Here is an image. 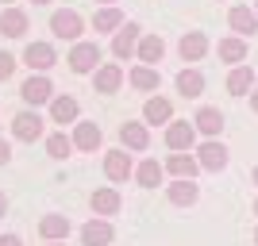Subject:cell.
I'll return each mask as SVG.
<instances>
[{
    "instance_id": "8d00e7d4",
    "label": "cell",
    "mask_w": 258,
    "mask_h": 246,
    "mask_svg": "<svg viewBox=\"0 0 258 246\" xmlns=\"http://www.w3.org/2000/svg\"><path fill=\"white\" fill-rule=\"evenodd\" d=\"M250 181H254V185H258V166H254V170H250Z\"/></svg>"
},
{
    "instance_id": "d6986e66",
    "label": "cell",
    "mask_w": 258,
    "mask_h": 246,
    "mask_svg": "<svg viewBox=\"0 0 258 246\" xmlns=\"http://www.w3.org/2000/svg\"><path fill=\"white\" fill-rule=\"evenodd\" d=\"M143 123H166L170 127L173 123V100H166V97H151L147 104H143Z\"/></svg>"
},
{
    "instance_id": "484cf974",
    "label": "cell",
    "mask_w": 258,
    "mask_h": 246,
    "mask_svg": "<svg viewBox=\"0 0 258 246\" xmlns=\"http://www.w3.org/2000/svg\"><path fill=\"white\" fill-rule=\"evenodd\" d=\"M173 85H177V93H181L185 100H197L205 93V73H201V69H181Z\"/></svg>"
},
{
    "instance_id": "e575fe53",
    "label": "cell",
    "mask_w": 258,
    "mask_h": 246,
    "mask_svg": "<svg viewBox=\"0 0 258 246\" xmlns=\"http://www.w3.org/2000/svg\"><path fill=\"white\" fill-rule=\"evenodd\" d=\"M4 215H8V196L0 193V219H4Z\"/></svg>"
},
{
    "instance_id": "7402d4cb",
    "label": "cell",
    "mask_w": 258,
    "mask_h": 246,
    "mask_svg": "<svg viewBox=\"0 0 258 246\" xmlns=\"http://www.w3.org/2000/svg\"><path fill=\"white\" fill-rule=\"evenodd\" d=\"M177 50H181L185 62H201V58L208 54V39H205V31H185V35H181V43H177Z\"/></svg>"
},
{
    "instance_id": "74e56055",
    "label": "cell",
    "mask_w": 258,
    "mask_h": 246,
    "mask_svg": "<svg viewBox=\"0 0 258 246\" xmlns=\"http://www.w3.org/2000/svg\"><path fill=\"white\" fill-rule=\"evenodd\" d=\"M97 4H104V8H112V4H116V0H97Z\"/></svg>"
},
{
    "instance_id": "3957f363",
    "label": "cell",
    "mask_w": 258,
    "mask_h": 246,
    "mask_svg": "<svg viewBox=\"0 0 258 246\" xmlns=\"http://www.w3.org/2000/svg\"><path fill=\"white\" fill-rule=\"evenodd\" d=\"M20 97L27 108H39V104H50L54 100V85H50V77L46 73H31L27 81L20 85Z\"/></svg>"
},
{
    "instance_id": "4dcf8cb0",
    "label": "cell",
    "mask_w": 258,
    "mask_h": 246,
    "mask_svg": "<svg viewBox=\"0 0 258 246\" xmlns=\"http://www.w3.org/2000/svg\"><path fill=\"white\" fill-rule=\"evenodd\" d=\"M123 27V12L119 8H100L93 16V31H119Z\"/></svg>"
},
{
    "instance_id": "e0dca14e",
    "label": "cell",
    "mask_w": 258,
    "mask_h": 246,
    "mask_svg": "<svg viewBox=\"0 0 258 246\" xmlns=\"http://www.w3.org/2000/svg\"><path fill=\"white\" fill-rule=\"evenodd\" d=\"M166 200H170L173 208H193V204L201 200V189H197L193 181H177V177H173V185H166Z\"/></svg>"
},
{
    "instance_id": "6da1fadb",
    "label": "cell",
    "mask_w": 258,
    "mask_h": 246,
    "mask_svg": "<svg viewBox=\"0 0 258 246\" xmlns=\"http://www.w3.org/2000/svg\"><path fill=\"white\" fill-rule=\"evenodd\" d=\"M43 123H46V119L39 116V108H23V112L12 116V139L39 142V139H43Z\"/></svg>"
},
{
    "instance_id": "ba28073f",
    "label": "cell",
    "mask_w": 258,
    "mask_h": 246,
    "mask_svg": "<svg viewBox=\"0 0 258 246\" xmlns=\"http://www.w3.org/2000/svg\"><path fill=\"white\" fill-rule=\"evenodd\" d=\"M197 161H201V170H208V173L227 170V146L220 139H205L197 146Z\"/></svg>"
},
{
    "instance_id": "5b68a950",
    "label": "cell",
    "mask_w": 258,
    "mask_h": 246,
    "mask_svg": "<svg viewBox=\"0 0 258 246\" xmlns=\"http://www.w3.org/2000/svg\"><path fill=\"white\" fill-rule=\"evenodd\" d=\"M104 177H108L112 185H123L127 177H135V161H131V154H127L123 146L104 154Z\"/></svg>"
},
{
    "instance_id": "d6a6232c",
    "label": "cell",
    "mask_w": 258,
    "mask_h": 246,
    "mask_svg": "<svg viewBox=\"0 0 258 246\" xmlns=\"http://www.w3.org/2000/svg\"><path fill=\"white\" fill-rule=\"evenodd\" d=\"M8 161H12V142L0 139V166H8Z\"/></svg>"
},
{
    "instance_id": "277c9868",
    "label": "cell",
    "mask_w": 258,
    "mask_h": 246,
    "mask_svg": "<svg viewBox=\"0 0 258 246\" xmlns=\"http://www.w3.org/2000/svg\"><path fill=\"white\" fill-rule=\"evenodd\" d=\"M66 62L74 73H97L100 69V46L97 43H74V50L66 54Z\"/></svg>"
},
{
    "instance_id": "44dd1931",
    "label": "cell",
    "mask_w": 258,
    "mask_h": 246,
    "mask_svg": "<svg viewBox=\"0 0 258 246\" xmlns=\"http://www.w3.org/2000/svg\"><path fill=\"white\" fill-rule=\"evenodd\" d=\"M0 31L8 39H23L27 35V12L23 8H0Z\"/></svg>"
},
{
    "instance_id": "4fadbf2b",
    "label": "cell",
    "mask_w": 258,
    "mask_h": 246,
    "mask_svg": "<svg viewBox=\"0 0 258 246\" xmlns=\"http://www.w3.org/2000/svg\"><path fill=\"white\" fill-rule=\"evenodd\" d=\"M23 62L31 65V73H46V69L58 62V54H54L50 43H27V50H23Z\"/></svg>"
},
{
    "instance_id": "30bf717a",
    "label": "cell",
    "mask_w": 258,
    "mask_h": 246,
    "mask_svg": "<svg viewBox=\"0 0 258 246\" xmlns=\"http://www.w3.org/2000/svg\"><path fill=\"white\" fill-rule=\"evenodd\" d=\"M119 204H123V196H119V189H112V185H104V189H97V193L89 196V208H93V215H100V219L116 215Z\"/></svg>"
},
{
    "instance_id": "ac0fdd59",
    "label": "cell",
    "mask_w": 258,
    "mask_h": 246,
    "mask_svg": "<svg viewBox=\"0 0 258 246\" xmlns=\"http://www.w3.org/2000/svg\"><path fill=\"white\" fill-rule=\"evenodd\" d=\"M258 77L250 65H231V73H227V93L231 97H247V93H254Z\"/></svg>"
},
{
    "instance_id": "b9f144b4",
    "label": "cell",
    "mask_w": 258,
    "mask_h": 246,
    "mask_svg": "<svg viewBox=\"0 0 258 246\" xmlns=\"http://www.w3.org/2000/svg\"><path fill=\"white\" fill-rule=\"evenodd\" d=\"M254 242H258V231H254Z\"/></svg>"
},
{
    "instance_id": "ab89813d",
    "label": "cell",
    "mask_w": 258,
    "mask_h": 246,
    "mask_svg": "<svg viewBox=\"0 0 258 246\" xmlns=\"http://www.w3.org/2000/svg\"><path fill=\"white\" fill-rule=\"evenodd\" d=\"M35 4H50V0H35Z\"/></svg>"
},
{
    "instance_id": "d590c367",
    "label": "cell",
    "mask_w": 258,
    "mask_h": 246,
    "mask_svg": "<svg viewBox=\"0 0 258 246\" xmlns=\"http://www.w3.org/2000/svg\"><path fill=\"white\" fill-rule=\"evenodd\" d=\"M250 108H254V116H258V85H254V93H250Z\"/></svg>"
},
{
    "instance_id": "f1b7e54d",
    "label": "cell",
    "mask_w": 258,
    "mask_h": 246,
    "mask_svg": "<svg viewBox=\"0 0 258 246\" xmlns=\"http://www.w3.org/2000/svg\"><path fill=\"white\" fill-rule=\"evenodd\" d=\"M74 150H77L74 135H66V131H50V135H46V154H50L54 161H66Z\"/></svg>"
},
{
    "instance_id": "d4e9b609",
    "label": "cell",
    "mask_w": 258,
    "mask_h": 246,
    "mask_svg": "<svg viewBox=\"0 0 258 246\" xmlns=\"http://www.w3.org/2000/svg\"><path fill=\"white\" fill-rule=\"evenodd\" d=\"M77 116H81V104H77L74 97H54L50 100V119L54 123H77Z\"/></svg>"
},
{
    "instance_id": "ee69618b",
    "label": "cell",
    "mask_w": 258,
    "mask_h": 246,
    "mask_svg": "<svg viewBox=\"0 0 258 246\" xmlns=\"http://www.w3.org/2000/svg\"><path fill=\"white\" fill-rule=\"evenodd\" d=\"M4 4H8V0H4Z\"/></svg>"
},
{
    "instance_id": "7c38bea8",
    "label": "cell",
    "mask_w": 258,
    "mask_h": 246,
    "mask_svg": "<svg viewBox=\"0 0 258 246\" xmlns=\"http://www.w3.org/2000/svg\"><path fill=\"white\" fill-rule=\"evenodd\" d=\"M39 235H43V242H66V238H70V215L46 212L43 219H39Z\"/></svg>"
},
{
    "instance_id": "4316f807",
    "label": "cell",
    "mask_w": 258,
    "mask_h": 246,
    "mask_svg": "<svg viewBox=\"0 0 258 246\" xmlns=\"http://www.w3.org/2000/svg\"><path fill=\"white\" fill-rule=\"evenodd\" d=\"M216 54H220V62H247V39H239V35H231V39H220V46H216Z\"/></svg>"
},
{
    "instance_id": "f546056e",
    "label": "cell",
    "mask_w": 258,
    "mask_h": 246,
    "mask_svg": "<svg viewBox=\"0 0 258 246\" xmlns=\"http://www.w3.org/2000/svg\"><path fill=\"white\" fill-rule=\"evenodd\" d=\"M162 54H166V43H162L158 35H143L139 54H135V58H139L143 65H158V62H162Z\"/></svg>"
},
{
    "instance_id": "603a6c76",
    "label": "cell",
    "mask_w": 258,
    "mask_h": 246,
    "mask_svg": "<svg viewBox=\"0 0 258 246\" xmlns=\"http://www.w3.org/2000/svg\"><path fill=\"white\" fill-rule=\"evenodd\" d=\"M119 85H123V69H119L116 62H104L97 73H93V89H97V93H116Z\"/></svg>"
},
{
    "instance_id": "8992f818",
    "label": "cell",
    "mask_w": 258,
    "mask_h": 246,
    "mask_svg": "<svg viewBox=\"0 0 258 246\" xmlns=\"http://www.w3.org/2000/svg\"><path fill=\"white\" fill-rule=\"evenodd\" d=\"M139 43H143V27L139 23H123L116 31V39H112V54H116L119 62H127V58L139 54Z\"/></svg>"
},
{
    "instance_id": "52a82bcc",
    "label": "cell",
    "mask_w": 258,
    "mask_h": 246,
    "mask_svg": "<svg viewBox=\"0 0 258 246\" xmlns=\"http://www.w3.org/2000/svg\"><path fill=\"white\" fill-rule=\"evenodd\" d=\"M166 146H170L173 154L193 150L197 146V123H189V119H173L170 127H166Z\"/></svg>"
},
{
    "instance_id": "60d3db41",
    "label": "cell",
    "mask_w": 258,
    "mask_h": 246,
    "mask_svg": "<svg viewBox=\"0 0 258 246\" xmlns=\"http://www.w3.org/2000/svg\"><path fill=\"white\" fill-rule=\"evenodd\" d=\"M254 215H258V200H254Z\"/></svg>"
},
{
    "instance_id": "83f0119b",
    "label": "cell",
    "mask_w": 258,
    "mask_h": 246,
    "mask_svg": "<svg viewBox=\"0 0 258 246\" xmlns=\"http://www.w3.org/2000/svg\"><path fill=\"white\" fill-rule=\"evenodd\" d=\"M127 81H131V89H139V93H154V89L162 85V77H158L154 65H135L127 73Z\"/></svg>"
},
{
    "instance_id": "9c48e42d",
    "label": "cell",
    "mask_w": 258,
    "mask_h": 246,
    "mask_svg": "<svg viewBox=\"0 0 258 246\" xmlns=\"http://www.w3.org/2000/svg\"><path fill=\"white\" fill-rule=\"evenodd\" d=\"M119 146L131 150V154H143V150L151 146V131H147V123H135V119L119 123Z\"/></svg>"
},
{
    "instance_id": "ffe728a7",
    "label": "cell",
    "mask_w": 258,
    "mask_h": 246,
    "mask_svg": "<svg viewBox=\"0 0 258 246\" xmlns=\"http://www.w3.org/2000/svg\"><path fill=\"white\" fill-rule=\"evenodd\" d=\"M100 142H104V131L97 123H74V146L85 150V154H97Z\"/></svg>"
},
{
    "instance_id": "f35d334b",
    "label": "cell",
    "mask_w": 258,
    "mask_h": 246,
    "mask_svg": "<svg viewBox=\"0 0 258 246\" xmlns=\"http://www.w3.org/2000/svg\"><path fill=\"white\" fill-rule=\"evenodd\" d=\"M46 246H66V242H46Z\"/></svg>"
},
{
    "instance_id": "9a60e30c",
    "label": "cell",
    "mask_w": 258,
    "mask_h": 246,
    "mask_svg": "<svg viewBox=\"0 0 258 246\" xmlns=\"http://www.w3.org/2000/svg\"><path fill=\"white\" fill-rule=\"evenodd\" d=\"M193 123H197V131H201V135L220 139V131H224V112H220V108H212V104H205V108H197Z\"/></svg>"
},
{
    "instance_id": "7bdbcfd3",
    "label": "cell",
    "mask_w": 258,
    "mask_h": 246,
    "mask_svg": "<svg viewBox=\"0 0 258 246\" xmlns=\"http://www.w3.org/2000/svg\"><path fill=\"white\" fill-rule=\"evenodd\" d=\"M254 12H258V4H254Z\"/></svg>"
},
{
    "instance_id": "5bb4252c",
    "label": "cell",
    "mask_w": 258,
    "mask_h": 246,
    "mask_svg": "<svg viewBox=\"0 0 258 246\" xmlns=\"http://www.w3.org/2000/svg\"><path fill=\"white\" fill-rule=\"evenodd\" d=\"M227 23H231V31H235L239 39H250V35L258 31V12H250L247 4H235V8L227 12Z\"/></svg>"
},
{
    "instance_id": "cb8c5ba5",
    "label": "cell",
    "mask_w": 258,
    "mask_h": 246,
    "mask_svg": "<svg viewBox=\"0 0 258 246\" xmlns=\"http://www.w3.org/2000/svg\"><path fill=\"white\" fill-rule=\"evenodd\" d=\"M162 177H166V166H158V158H143L139 166H135V181H139L143 189H158Z\"/></svg>"
},
{
    "instance_id": "836d02e7",
    "label": "cell",
    "mask_w": 258,
    "mask_h": 246,
    "mask_svg": "<svg viewBox=\"0 0 258 246\" xmlns=\"http://www.w3.org/2000/svg\"><path fill=\"white\" fill-rule=\"evenodd\" d=\"M0 246H23L20 235H0Z\"/></svg>"
},
{
    "instance_id": "7a4b0ae2",
    "label": "cell",
    "mask_w": 258,
    "mask_h": 246,
    "mask_svg": "<svg viewBox=\"0 0 258 246\" xmlns=\"http://www.w3.org/2000/svg\"><path fill=\"white\" fill-rule=\"evenodd\" d=\"M50 31L58 35V39H66V43H81L85 20H81L74 8H62V12H54V16H50Z\"/></svg>"
},
{
    "instance_id": "8fae6325",
    "label": "cell",
    "mask_w": 258,
    "mask_h": 246,
    "mask_svg": "<svg viewBox=\"0 0 258 246\" xmlns=\"http://www.w3.org/2000/svg\"><path fill=\"white\" fill-rule=\"evenodd\" d=\"M112 238H116V231H112V223L100 219V215H93V219L81 227V246H112Z\"/></svg>"
},
{
    "instance_id": "2e32d148",
    "label": "cell",
    "mask_w": 258,
    "mask_h": 246,
    "mask_svg": "<svg viewBox=\"0 0 258 246\" xmlns=\"http://www.w3.org/2000/svg\"><path fill=\"white\" fill-rule=\"evenodd\" d=\"M166 173H173L177 181H193L197 173H201V161H197L189 150H181V154H170V158H166Z\"/></svg>"
},
{
    "instance_id": "1f68e13d",
    "label": "cell",
    "mask_w": 258,
    "mask_h": 246,
    "mask_svg": "<svg viewBox=\"0 0 258 246\" xmlns=\"http://www.w3.org/2000/svg\"><path fill=\"white\" fill-rule=\"evenodd\" d=\"M12 73H16V58L8 50H0V81H8Z\"/></svg>"
}]
</instances>
